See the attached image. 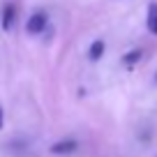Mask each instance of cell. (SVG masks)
I'll use <instances>...</instances> for the list:
<instances>
[{"mask_svg":"<svg viewBox=\"0 0 157 157\" xmlns=\"http://www.w3.org/2000/svg\"><path fill=\"white\" fill-rule=\"evenodd\" d=\"M46 23H49L46 12H35V14L28 19V23H25V30H28L30 35H37V33H42V30L46 28Z\"/></svg>","mask_w":157,"mask_h":157,"instance_id":"1","label":"cell"},{"mask_svg":"<svg viewBox=\"0 0 157 157\" xmlns=\"http://www.w3.org/2000/svg\"><path fill=\"white\" fill-rule=\"evenodd\" d=\"M76 150V141L74 139H65V141H58L51 146V152L53 155H72Z\"/></svg>","mask_w":157,"mask_h":157,"instance_id":"2","label":"cell"},{"mask_svg":"<svg viewBox=\"0 0 157 157\" xmlns=\"http://www.w3.org/2000/svg\"><path fill=\"white\" fill-rule=\"evenodd\" d=\"M146 25L152 35H157V2L148 5V16H146Z\"/></svg>","mask_w":157,"mask_h":157,"instance_id":"3","label":"cell"},{"mask_svg":"<svg viewBox=\"0 0 157 157\" xmlns=\"http://www.w3.org/2000/svg\"><path fill=\"white\" fill-rule=\"evenodd\" d=\"M14 16H16V10L12 2H7L5 5V12H2V28L5 30H12V25H14Z\"/></svg>","mask_w":157,"mask_h":157,"instance_id":"4","label":"cell"},{"mask_svg":"<svg viewBox=\"0 0 157 157\" xmlns=\"http://www.w3.org/2000/svg\"><path fill=\"white\" fill-rule=\"evenodd\" d=\"M102 53H104V42H102V39L93 42V44H90V51H88V58L90 60H99Z\"/></svg>","mask_w":157,"mask_h":157,"instance_id":"5","label":"cell"},{"mask_svg":"<svg viewBox=\"0 0 157 157\" xmlns=\"http://www.w3.org/2000/svg\"><path fill=\"white\" fill-rule=\"evenodd\" d=\"M139 58H141V51H132V53H127V56H125V58H123V63L125 65H127V67H134V63H136V60Z\"/></svg>","mask_w":157,"mask_h":157,"instance_id":"6","label":"cell"},{"mask_svg":"<svg viewBox=\"0 0 157 157\" xmlns=\"http://www.w3.org/2000/svg\"><path fill=\"white\" fill-rule=\"evenodd\" d=\"M0 127H2V109H0Z\"/></svg>","mask_w":157,"mask_h":157,"instance_id":"7","label":"cell"},{"mask_svg":"<svg viewBox=\"0 0 157 157\" xmlns=\"http://www.w3.org/2000/svg\"><path fill=\"white\" fill-rule=\"evenodd\" d=\"M155 83H157V74H155Z\"/></svg>","mask_w":157,"mask_h":157,"instance_id":"8","label":"cell"}]
</instances>
